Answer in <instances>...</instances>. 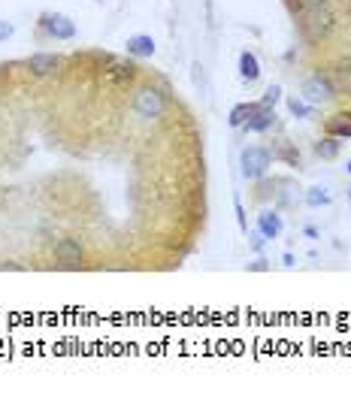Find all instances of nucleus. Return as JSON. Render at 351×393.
I'll use <instances>...</instances> for the list:
<instances>
[{"label": "nucleus", "instance_id": "dca6fc26", "mask_svg": "<svg viewBox=\"0 0 351 393\" xmlns=\"http://www.w3.org/2000/svg\"><path fill=\"white\" fill-rule=\"evenodd\" d=\"M288 109H290V115H294V118H312L315 106L306 103L303 97H288Z\"/></svg>", "mask_w": 351, "mask_h": 393}, {"label": "nucleus", "instance_id": "f03ea898", "mask_svg": "<svg viewBox=\"0 0 351 393\" xmlns=\"http://www.w3.org/2000/svg\"><path fill=\"white\" fill-rule=\"evenodd\" d=\"M130 112L140 118L142 124H152L157 118H164L167 112V97L157 85H140L133 91V100H130Z\"/></svg>", "mask_w": 351, "mask_h": 393}, {"label": "nucleus", "instance_id": "6e6552de", "mask_svg": "<svg viewBox=\"0 0 351 393\" xmlns=\"http://www.w3.org/2000/svg\"><path fill=\"white\" fill-rule=\"evenodd\" d=\"M273 127H276V109L273 106H258L254 115L242 124V130H248V134H266V130H273Z\"/></svg>", "mask_w": 351, "mask_h": 393}, {"label": "nucleus", "instance_id": "f257e3e1", "mask_svg": "<svg viewBox=\"0 0 351 393\" xmlns=\"http://www.w3.org/2000/svg\"><path fill=\"white\" fill-rule=\"evenodd\" d=\"M297 16L303 18V31L309 40L330 37L336 28V16L330 0H297Z\"/></svg>", "mask_w": 351, "mask_h": 393}, {"label": "nucleus", "instance_id": "a211bd4d", "mask_svg": "<svg viewBox=\"0 0 351 393\" xmlns=\"http://www.w3.org/2000/svg\"><path fill=\"white\" fill-rule=\"evenodd\" d=\"M273 158H278V161H285L288 166H300V151H297L294 146H282V149H278V151L273 154Z\"/></svg>", "mask_w": 351, "mask_h": 393}, {"label": "nucleus", "instance_id": "9b49d317", "mask_svg": "<svg viewBox=\"0 0 351 393\" xmlns=\"http://www.w3.org/2000/svg\"><path fill=\"white\" fill-rule=\"evenodd\" d=\"M239 79L248 82V85L261 79V61H258V55L248 52V49L239 52Z\"/></svg>", "mask_w": 351, "mask_h": 393}, {"label": "nucleus", "instance_id": "0eeeda50", "mask_svg": "<svg viewBox=\"0 0 351 393\" xmlns=\"http://www.w3.org/2000/svg\"><path fill=\"white\" fill-rule=\"evenodd\" d=\"M58 67H61V55L58 52H33L28 58V70H31V76H36V79H46V76L58 73Z\"/></svg>", "mask_w": 351, "mask_h": 393}, {"label": "nucleus", "instance_id": "20e7f679", "mask_svg": "<svg viewBox=\"0 0 351 393\" xmlns=\"http://www.w3.org/2000/svg\"><path fill=\"white\" fill-rule=\"evenodd\" d=\"M306 103L312 106H324V103H330L339 97V85L333 82V76H327V73H315L309 76L306 82H303V94H300Z\"/></svg>", "mask_w": 351, "mask_h": 393}, {"label": "nucleus", "instance_id": "6ab92c4d", "mask_svg": "<svg viewBox=\"0 0 351 393\" xmlns=\"http://www.w3.org/2000/svg\"><path fill=\"white\" fill-rule=\"evenodd\" d=\"M282 100V85H270L263 91V97H261V106H273L276 109V103Z\"/></svg>", "mask_w": 351, "mask_h": 393}, {"label": "nucleus", "instance_id": "9d476101", "mask_svg": "<svg viewBox=\"0 0 351 393\" xmlns=\"http://www.w3.org/2000/svg\"><path fill=\"white\" fill-rule=\"evenodd\" d=\"M324 134H330V136H336V139H351V109L348 112H336V115H330L324 122Z\"/></svg>", "mask_w": 351, "mask_h": 393}, {"label": "nucleus", "instance_id": "ddd939ff", "mask_svg": "<svg viewBox=\"0 0 351 393\" xmlns=\"http://www.w3.org/2000/svg\"><path fill=\"white\" fill-rule=\"evenodd\" d=\"M339 149H342V139H336V136H321L318 142H315V154H318L321 161H336L339 158Z\"/></svg>", "mask_w": 351, "mask_h": 393}, {"label": "nucleus", "instance_id": "f3484780", "mask_svg": "<svg viewBox=\"0 0 351 393\" xmlns=\"http://www.w3.org/2000/svg\"><path fill=\"white\" fill-rule=\"evenodd\" d=\"M306 203L309 206H327L330 203V194H327V188H321V185H315V188H309V194H306Z\"/></svg>", "mask_w": 351, "mask_h": 393}, {"label": "nucleus", "instance_id": "39448f33", "mask_svg": "<svg viewBox=\"0 0 351 393\" xmlns=\"http://www.w3.org/2000/svg\"><path fill=\"white\" fill-rule=\"evenodd\" d=\"M40 28H43L52 40H58V43H70V40H76V21H73L70 16H61V13H43V16H40Z\"/></svg>", "mask_w": 351, "mask_h": 393}, {"label": "nucleus", "instance_id": "1a4fd4ad", "mask_svg": "<svg viewBox=\"0 0 351 393\" xmlns=\"http://www.w3.org/2000/svg\"><path fill=\"white\" fill-rule=\"evenodd\" d=\"M258 230L263 233V239H278L285 230V224H282V215H278L276 209H263L261 215H258Z\"/></svg>", "mask_w": 351, "mask_h": 393}, {"label": "nucleus", "instance_id": "f8f14e48", "mask_svg": "<svg viewBox=\"0 0 351 393\" xmlns=\"http://www.w3.org/2000/svg\"><path fill=\"white\" fill-rule=\"evenodd\" d=\"M127 55L133 58H152L154 55V40L149 37V33H133V37H127Z\"/></svg>", "mask_w": 351, "mask_h": 393}, {"label": "nucleus", "instance_id": "412c9836", "mask_svg": "<svg viewBox=\"0 0 351 393\" xmlns=\"http://www.w3.org/2000/svg\"><path fill=\"white\" fill-rule=\"evenodd\" d=\"M345 173H348V176H351V161H348V163H345Z\"/></svg>", "mask_w": 351, "mask_h": 393}, {"label": "nucleus", "instance_id": "423d86ee", "mask_svg": "<svg viewBox=\"0 0 351 393\" xmlns=\"http://www.w3.org/2000/svg\"><path fill=\"white\" fill-rule=\"evenodd\" d=\"M55 260L61 267H82L85 264V248H82V242L79 239H73V236H64V239H58L55 242Z\"/></svg>", "mask_w": 351, "mask_h": 393}, {"label": "nucleus", "instance_id": "4468645a", "mask_svg": "<svg viewBox=\"0 0 351 393\" xmlns=\"http://www.w3.org/2000/svg\"><path fill=\"white\" fill-rule=\"evenodd\" d=\"M258 106L261 103H239V106H234V109H230V118H227L230 127H242L254 115V109H258Z\"/></svg>", "mask_w": 351, "mask_h": 393}, {"label": "nucleus", "instance_id": "aec40b11", "mask_svg": "<svg viewBox=\"0 0 351 393\" xmlns=\"http://www.w3.org/2000/svg\"><path fill=\"white\" fill-rule=\"evenodd\" d=\"M12 31H16V25H12V21H4V18H0V43H6V40L12 37Z\"/></svg>", "mask_w": 351, "mask_h": 393}, {"label": "nucleus", "instance_id": "2eb2a0df", "mask_svg": "<svg viewBox=\"0 0 351 393\" xmlns=\"http://www.w3.org/2000/svg\"><path fill=\"white\" fill-rule=\"evenodd\" d=\"M133 76H137V67H133V64H112V70L106 73V79L118 82V85H125V82H130Z\"/></svg>", "mask_w": 351, "mask_h": 393}, {"label": "nucleus", "instance_id": "7ed1b4c3", "mask_svg": "<svg viewBox=\"0 0 351 393\" xmlns=\"http://www.w3.org/2000/svg\"><path fill=\"white\" fill-rule=\"evenodd\" d=\"M273 151L263 149V146H246L239 151V173L242 178H248V182H261V178L270 173L273 166Z\"/></svg>", "mask_w": 351, "mask_h": 393}]
</instances>
